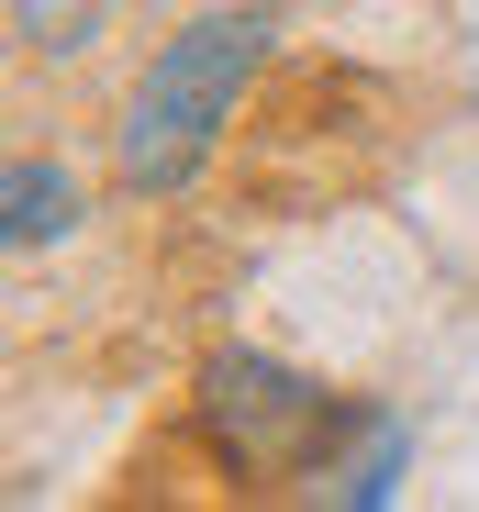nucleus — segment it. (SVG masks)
Returning <instances> with one entry per match:
<instances>
[{
  "instance_id": "nucleus-1",
  "label": "nucleus",
  "mask_w": 479,
  "mask_h": 512,
  "mask_svg": "<svg viewBox=\"0 0 479 512\" xmlns=\"http://www.w3.org/2000/svg\"><path fill=\"white\" fill-rule=\"evenodd\" d=\"M268 34H279L268 12H201V23H179L168 45H156V67L134 78V101L112 123V179L134 201H179L212 167V145H223L234 101H246Z\"/></svg>"
},
{
  "instance_id": "nucleus-2",
  "label": "nucleus",
  "mask_w": 479,
  "mask_h": 512,
  "mask_svg": "<svg viewBox=\"0 0 479 512\" xmlns=\"http://www.w3.org/2000/svg\"><path fill=\"white\" fill-rule=\"evenodd\" d=\"M357 423L368 412H346L324 379H301V368H279L257 346H223L201 368V435H212V457L234 479H324Z\"/></svg>"
},
{
  "instance_id": "nucleus-3",
  "label": "nucleus",
  "mask_w": 479,
  "mask_h": 512,
  "mask_svg": "<svg viewBox=\"0 0 479 512\" xmlns=\"http://www.w3.org/2000/svg\"><path fill=\"white\" fill-rule=\"evenodd\" d=\"M67 223H78V179L45 167V156H12V179H0V234H12V256L56 245Z\"/></svg>"
},
{
  "instance_id": "nucleus-4",
  "label": "nucleus",
  "mask_w": 479,
  "mask_h": 512,
  "mask_svg": "<svg viewBox=\"0 0 479 512\" xmlns=\"http://www.w3.org/2000/svg\"><path fill=\"white\" fill-rule=\"evenodd\" d=\"M12 34L34 56H67V45H90V0H12Z\"/></svg>"
}]
</instances>
